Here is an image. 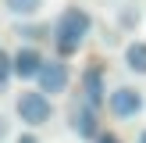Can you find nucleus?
<instances>
[{"mask_svg":"<svg viewBox=\"0 0 146 143\" xmlns=\"http://www.w3.org/2000/svg\"><path fill=\"white\" fill-rule=\"evenodd\" d=\"M14 36H18V39H25V43H43V39H50V25H46V21L21 18L18 25H14Z\"/></svg>","mask_w":146,"mask_h":143,"instance_id":"6e6552de","label":"nucleus"},{"mask_svg":"<svg viewBox=\"0 0 146 143\" xmlns=\"http://www.w3.org/2000/svg\"><path fill=\"white\" fill-rule=\"evenodd\" d=\"M18 143H39V140H36L32 132H21V136H18Z\"/></svg>","mask_w":146,"mask_h":143,"instance_id":"4468645a","label":"nucleus"},{"mask_svg":"<svg viewBox=\"0 0 146 143\" xmlns=\"http://www.w3.org/2000/svg\"><path fill=\"white\" fill-rule=\"evenodd\" d=\"M43 50L36 47V43H21L18 50L11 54V64H14V79H21V82H29V79H36L39 75V68H43Z\"/></svg>","mask_w":146,"mask_h":143,"instance_id":"39448f33","label":"nucleus"},{"mask_svg":"<svg viewBox=\"0 0 146 143\" xmlns=\"http://www.w3.org/2000/svg\"><path fill=\"white\" fill-rule=\"evenodd\" d=\"M96 143H121V140H118L114 132H100V136H96Z\"/></svg>","mask_w":146,"mask_h":143,"instance_id":"ddd939ff","label":"nucleus"},{"mask_svg":"<svg viewBox=\"0 0 146 143\" xmlns=\"http://www.w3.org/2000/svg\"><path fill=\"white\" fill-rule=\"evenodd\" d=\"M14 79V64H11V54L0 50V90H7V82Z\"/></svg>","mask_w":146,"mask_h":143,"instance_id":"9b49d317","label":"nucleus"},{"mask_svg":"<svg viewBox=\"0 0 146 143\" xmlns=\"http://www.w3.org/2000/svg\"><path fill=\"white\" fill-rule=\"evenodd\" d=\"M139 143H146V129H143V132H139Z\"/></svg>","mask_w":146,"mask_h":143,"instance_id":"2eb2a0df","label":"nucleus"},{"mask_svg":"<svg viewBox=\"0 0 146 143\" xmlns=\"http://www.w3.org/2000/svg\"><path fill=\"white\" fill-rule=\"evenodd\" d=\"M68 82H71V68H68L64 57H50V61H43L39 75H36V86H39L46 97H61V93L68 90Z\"/></svg>","mask_w":146,"mask_h":143,"instance_id":"7ed1b4c3","label":"nucleus"},{"mask_svg":"<svg viewBox=\"0 0 146 143\" xmlns=\"http://www.w3.org/2000/svg\"><path fill=\"white\" fill-rule=\"evenodd\" d=\"M4 11L11 14V18H36V14L43 11V0H4Z\"/></svg>","mask_w":146,"mask_h":143,"instance_id":"9d476101","label":"nucleus"},{"mask_svg":"<svg viewBox=\"0 0 146 143\" xmlns=\"http://www.w3.org/2000/svg\"><path fill=\"white\" fill-rule=\"evenodd\" d=\"M143 107H146V100H143V93L135 86H118V90L107 93V111L114 118H135Z\"/></svg>","mask_w":146,"mask_h":143,"instance_id":"20e7f679","label":"nucleus"},{"mask_svg":"<svg viewBox=\"0 0 146 143\" xmlns=\"http://www.w3.org/2000/svg\"><path fill=\"white\" fill-rule=\"evenodd\" d=\"M7 132H11V122H7V114H4V111H0V143H4V140H7Z\"/></svg>","mask_w":146,"mask_h":143,"instance_id":"f8f14e48","label":"nucleus"},{"mask_svg":"<svg viewBox=\"0 0 146 143\" xmlns=\"http://www.w3.org/2000/svg\"><path fill=\"white\" fill-rule=\"evenodd\" d=\"M78 93H82V104H89L93 111L107 104V86H104V68L100 64H89L82 72V82H78Z\"/></svg>","mask_w":146,"mask_h":143,"instance_id":"423d86ee","label":"nucleus"},{"mask_svg":"<svg viewBox=\"0 0 146 143\" xmlns=\"http://www.w3.org/2000/svg\"><path fill=\"white\" fill-rule=\"evenodd\" d=\"M71 132H75L78 140H96V136H100L96 111H93L89 104H78L75 111H71Z\"/></svg>","mask_w":146,"mask_h":143,"instance_id":"0eeeda50","label":"nucleus"},{"mask_svg":"<svg viewBox=\"0 0 146 143\" xmlns=\"http://www.w3.org/2000/svg\"><path fill=\"white\" fill-rule=\"evenodd\" d=\"M14 114L21 118V125L39 129V125H46V122L54 118V104H50V97L39 86H36V90H21L18 97H14Z\"/></svg>","mask_w":146,"mask_h":143,"instance_id":"f03ea898","label":"nucleus"},{"mask_svg":"<svg viewBox=\"0 0 146 143\" xmlns=\"http://www.w3.org/2000/svg\"><path fill=\"white\" fill-rule=\"evenodd\" d=\"M125 68L135 75H146V39H132L125 47Z\"/></svg>","mask_w":146,"mask_h":143,"instance_id":"1a4fd4ad","label":"nucleus"},{"mask_svg":"<svg viewBox=\"0 0 146 143\" xmlns=\"http://www.w3.org/2000/svg\"><path fill=\"white\" fill-rule=\"evenodd\" d=\"M89 29H93L89 11H86V7H78V4H68L61 14H57V21L50 25V43H54L57 57L78 54V50H82V43H86V36H89Z\"/></svg>","mask_w":146,"mask_h":143,"instance_id":"f257e3e1","label":"nucleus"}]
</instances>
